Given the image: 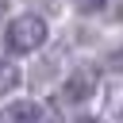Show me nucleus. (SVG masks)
Here are the masks:
<instances>
[{"mask_svg": "<svg viewBox=\"0 0 123 123\" xmlns=\"http://www.w3.org/2000/svg\"><path fill=\"white\" fill-rule=\"evenodd\" d=\"M19 85H23V73H19V65H15V62H0V96L15 92Z\"/></svg>", "mask_w": 123, "mask_h": 123, "instance_id": "4", "label": "nucleus"}, {"mask_svg": "<svg viewBox=\"0 0 123 123\" xmlns=\"http://www.w3.org/2000/svg\"><path fill=\"white\" fill-rule=\"evenodd\" d=\"M92 92H96V69H88V65L73 69L65 77V85H62V100L65 104H85Z\"/></svg>", "mask_w": 123, "mask_h": 123, "instance_id": "2", "label": "nucleus"}, {"mask_svg": "<svg viewBox=\"0 0 123 123\" xmlns=\"http://www.w3.org/2000/svg\"><path fill=\"white\" fill-rule=\"evenodd\" d=\"M81 123H104V119H81Z\"/></svg>", "mask_w": 123, "mask_h": 123, "instance_id": "8", "label": "nucleus"}, {"mask_svg": "<svg viewBox=\"0 0 123 123\" xmlns=\"http://www.w3.org/2000/svg\"><path fill=\"white\" fill-rule=\"evenodd\" d=\"M46 38H50V27H46V19L35 15V12L15 15V19L8 23V31H4V46H8L12 54H35Z\"/></svg>", "mask_w": 123, "mask_h": 123, "instance_id": "1", "label": "nucleus"}, {"mask_svg": "<svg viewBox=\"0 0 123 123\" xmlns=\"http://www.w3.org/2000/svg\"><path fill=\"white\" fill-rule=\"evenodd\" d=\"M115 123H123V96L115 100Z\"/></svg>", "mask_w": 123, "mask_h": 123, "instance_id": "6", "label": "nucleus"}, {"mask_svg": "<svg viewBox=\"0 0 123 123\" xmlns=\"http://www.w3.org/2000/svg\"><path fill=\"white\" fill-rule=\"evenodd\" d=\"M104 4H108V0H73V8H77V12H85V15H92V12H100Z\"/></svg>", "mask_w": 123, "mask_h": 123, "instance_id": "5", "label": "nucleus"}, {"mask_svg": "<svg viewBox=\"0 0 123 123\" xmlns=\"http://www.w3.org/2000/svg\"><path fill=\"white\" fill-rule=\"evenodd\" d=\"M8 19V0H0V23Z\"/></svg>", "mask_w": 123, "mask_h": 123, "instance_id": "7", "label": "nucleus"}, {"mask_svg": "<svg viewBox=\"0 0 123 123\" xmlns=\"http://www.w3.org/2000/svg\"><path fill=\"white\" fill-rule=\"evenodd\" d=\"M50 123H58V119H50Z\"/></svg>", "mask_w": 123, "mask_h": 123, "instance_id": "9", "label": "nucleus"}, {"mask_svg": "<svg viewBox=\"0 0 123 123\" xmlns=\"http://www.w3.org/2000/svg\"><path fill=\"white\" fill-rule=\"evenodd\" d=\"M0 123H42V104L35 100H15L0 111Z\"/></svg>", "mask_w": 123, "mask_h": 123, "instance_id": "3", "label": "nucleus"}]
</instances>
